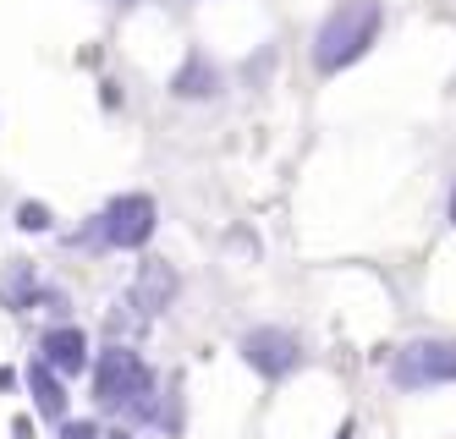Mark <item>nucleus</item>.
<instances>
[{
  "instance_id": "ddd939ff",
  "label": "nucleus",
  "mask_w": 456,
  "mask_h": 439,
  "mask_svg": "<svg viewBox=\"0 0 456 439\" xmlns=\"http://www.w3.org/2000/svg\"><path fill=\"white\" fill-rule=\"evenodd\" d=\"M451 220H456V187H451Z\"/></svg>"
},
{
  "instance_id": "423d86ee",
  "label": "nucleus",
  "mask_w": 456,
  "mask_h": 439,
  "mask_svg": "<svg viewBox=\"0 0 456 439\" xmlns=\"http://www.w3.org/2000/svg\"><path fill=\"white\" fill-rule=\"evenodd\" d=\"M39 362L50 368V374H61V379L83 374V368L94 362V357H88V335H83L77 324H55V329H45V341H39Z\"/></svg>"
},
{
  "instance_id": "7ed1b4c3",
  "label": "nucleus",
  "mask_w": 456,
  "mask_h": 439,
  "mask_svg": "<svg viewBox=\"0 0 456 439\" xmlns=\"http://www.w3.org/2000/svg\"><path fill=\"white\" fill-rule=\"evenodd\" d=\"M390 379L402 390H429V385H456V341H412L390 362Z\"/></svg>"
},
{
  "instance_id": "39448f33",
  "label": "nucleus",
  "mask_w": 456,
  "mask_h": 439,
  "mask_svg": "<svg viewBox=\"0 0 456 439\" xmlns=\"http://www.w3.org/2000/svg\"><path fill=\"white\" fill-rule=\"evenodd\" d=\"M154 225H159L154 198L126 192V198H116V204L100 215V242H110V248H143L149 236H154Z\"/></svg>"
},
{
  "instance_id": "f8f14e48",
  "label": "nucleus",
  "mask_w": 456,
  "mask_h": 439,
  "mask_svg": "<svg viewBox=\"0 0 456 439\" xmlns=\"http://www.w3.org/2000/svg\"><path fill=\"white\" fill-rule=\"evenodd\" d=\"M100 439H133V434H126V428H116V434H100Z\"/></svg>"
},
{
  "instance_id": "1a4fd4ad",
  "label": "nucleus",
  "mask_w": 456,
  "mask_h": 439,
  "mask_svg": "<svg viewBox=\"0 0 456 439\" xmlns=\"http://www.w3.org/2000/svg\"><path fill=\"white\" fill-rule=\"evenodd\" d=\"M28 390H34V407H39L45 418H67V395H61V379L50 374L45 362L28 368Z\"/></svg>"
},
{
  "instance_id": "f257e3e1",
  "label": "nucleus",
  "mask_w": 456,
  "mask_h": 439,
  "mask_svg": "<svg viewBox=\"0 0 456 439\" xmlns=\"http://www.w3.org/2000/svg\"><path fill=\"white\" fill-rule=\"evenodd\" d=\"M379 22H385V6L379 0H341V6L324 17L319 39H314V66L324 77H336L341 66L363 61L379 39Z\"/></svg>"
},
{
  "instance_id": "20e7f679",
  "label": "nucleus",
  "mask_w": 456,
  "mask_h": 439,
  "mask_svg": "<svg viewBox=\"0 0 456 439\" xmlns=\"http://www.w3.org/2000/svg\"><path fill=\"white\" fill-rule=\"evenodd\" d=\"M242 362L253 374H265V379H286L291 368L303 362V341L291 329H281V324H258V329L242 335Z\"/></svg>"
},
{
  "instance_id": "f03ea898",
  "label": "nucleus",
  "mask_w": 456,
  "mask_h": 439,
  "mask_svg": "<svg viewBox=\"0 0 456 439\" xmlns=\"http://www.w3.org/2000/svg\"><path fill=\"white\" fill-rule=\"evenodd\" d=\"M94 401L110 412H133V418H154V374L133 346H105L94 357Z\"/></svg>"
},
{
  "instance_id": "0eeeda50",
  "label": "nucleus",
  "mask_w": 456,
  "mask_h": 439,
  "mask_svg": "<svg viewBox=\"0 0 456 439\" xmlns=\"http://www.w3.org/2000/svg\"><path fill=\"white\" fill-rule=\"evenodd\" d=\"M176 291H182V280H176V269H171L166 258H143V264H138L133 308H143V313H166L171 302H176Z\"/></svg>"
},
{
  "instance_id": "9b49d317",
  "label": "nucleus",
  "mask_w": 456,
  "mask_h": 439,
  "mask_svg": "<svg viewBox=\"0 0 456 439\" xmlns=\"http://www.w3.org/2000/svg\"><path fill=\"white\" fill-rule=\"evenodd\" d=\"M61 439H100V423H88V418H77V423H61Z\"/></svg>"
},
{
  "instance_id": "9d476101",
  "label": "nucleus",
  "mask_w": 456,
  "mask_h": 439,
  "mask_svg": "<svg viewBox=\"0 0 456 439\" xmlns=\"http://www.w3.org/2000/svg\"><path fill=\"white\" fill-rule=\"evenodd\" d=\"M17 225H22V231H50V209H45V204H22V209H17Z\"/></svg>"
},
{
  "instance_id": "6e6552de",
  "label": "nucleus",
  "mask_w": 456,
  "mask_h": 439,
  "mask_svg": "<svg viewBox=\"0 0 456 439\" xmlns=\"http://www.w3.org/2000/svg\"><path fill=\"white\" fill-rule=\"evenodd\" d=\"M171 93H176V99H215V93H220V72L209 66V55L192 50V55L182 61V72L171 77Z\"/></svg>"
}]
</instances>
